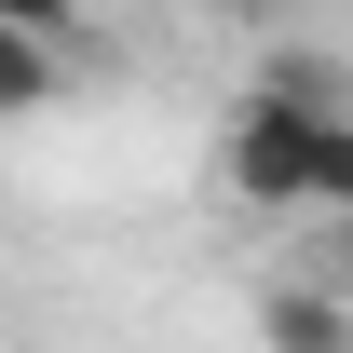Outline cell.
<instances>
[{
    "label": "cell",
    "mask_w": 353,
    "mask_h": 353,
    "mask_svg": "<svg viewBox=\"0 0 353 353\" xmlns=\"http://www.w3.org/2000/svg\"><path fill=\"white\" fill-rule=\"evenodd\" d=\"M218 176H231L245 218H312V231H340V218H353V109H272V95H245Z\"/></svg>",
    "instance_id": "1"
},
{
    "label": "cell",
    "mask_w": 353,
    "mask_h": 353,
    "mask_svg": "<svg viewBox=\"0 0 353 353\" xmlns=\"http://www.w3.org/2000/svg\"><path fill=\"white\" fill-rule=\"evenodd\" d=\"M259 340L272 353H353V312H340V285L312 272V285H272L259 299Z\"/></svg>",
    "instance_id": "2"
},
{
    "label": "cell",
    "mask_w": 353,
    "mask_h": 353,
    "mask_svg": "<svg viewBox=\"0 0 353 353\" xmlns=\"http://www.w3.org/2000/svg\"><path fill=\"white\" fill-rule=\"evenodd\" d=\"M68 82H82V68H68L54 41H28V28H0V123H41V109H54Z\"/></svg>",
    "instance_id": "3"
},
{
    "label": "cell",
    "mask_w": 353,
    "mask_h": 353,
    "mask_svg": "<svg viewBox=\"0 0 353 353\" xmlns=\"http://www.w3.org/2000/svg\"><path fill=\"white\" fill-rule=\"evenodd\" d=\"M259 95H272V109H353V95H340V54H272Z\"/></svg>",
    "instance_id": "4"
},
{
    "label": "cell",
    "mask_w": 353,
    "mask_h": 353,
    "mask_svg": "<svg viewBox=\"0 0 353 353\" xmlns=\"http://www.w3.org/2000/svg\"><path fill=\"white\" fill-rule=\"evenodd\" d=\"M326 285H340V299H353V218L326 231Z\"/></svg>",
    "instance_id": "5"
},
{
    "label": "cell",
    "mask_w": 353,
    "mask_h": 353,
    "mask_svg": "<svg viewBox=\"0 0 353 353\" xmlns=\"http://www.w3.org/2000/svg\"><path fill=\"white\" fill-rule=\"evenodd\" d=\"M245 14H285V0H245Z\"/></svg>",
    "instance_id": "6"
}]
</instances>
